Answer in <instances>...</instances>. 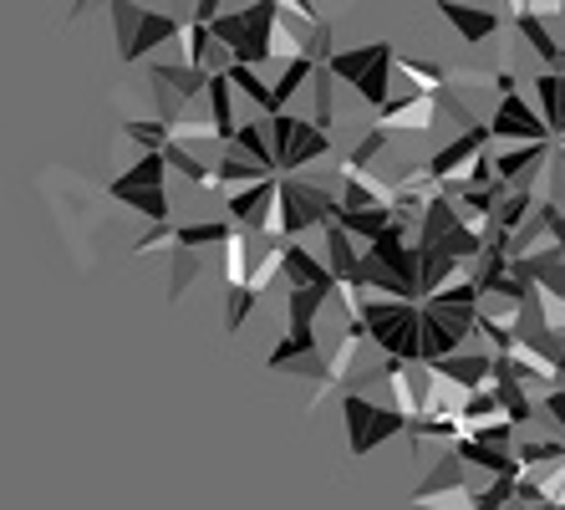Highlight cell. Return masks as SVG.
<instances>
[{
    "mask_svg": "<svg viewBox=\"0 0 565 510\" xmlns=\"http://www.w3.org/2000/svg\"><path fill=\"white\" fill-rule=\"evenodd\" d=\"M494 352H459V358H448V363H423L428 373L438 378V383H454V389L469 399V393H484L494 389Z\"/></svg>",
    "mask_w": 565,
    "mask_h": 510,
    "instance_id": "52a82bcc",
    "label": "cell"
},
{
    "mask_svg": "<svg viewBox=\"0 0 565 510\" xmlns=\"http://www.w3.org/2000/svg\"><path fill=\"white\" fill-rule=\"evenodd\" d=\"M510 21H514V31H520V36H525L530 46H535V56L545 62V72H561V52H565V46L551 36L545 15L530 11V0H514V6H510Z\"/></svg>",
    "mask_w": 565,
    "mask_h": 510,
    "instance_id": "5bb4252c",
    "label": "cell"
},
{
    "mask_svg": "<svg viewBox=\"0 0 565 510\" xmlns=\"http://www.w3.org/2000/svg\"><path fill=\"white\" fill-rule=\"evenodd\" d=\"M138 21H143V6H128V0H118V6H113V26H118V52L132 41Z\"/></svg>",
    "mask_w": 565,
    "mask_h": 510,
    "instance_id": "8d00e7d4",
    "label": "cell"
},
{
    "mask_svg": "<svg viewBox=\"0 0 565 510\" xmlns=\"http://www.w3.org/2000/svg\"><path fill=\"white\" fill-rule=\"evenodd\" d=\"M224 301H230V307H224V332L235 337L239 327L250 322V311H255V301H260V291H255V286H239V291H230Z\"/></svg>",
    "mask_w": 565,
    "mask_h": 510,
    "instance_id": "e575fe53",
    "label": "cell"
},
{
    "mask_svg": "<svg viewBox=\"0 0 565 510\" xmlns=\"http://www.w3.org/2000/svg\"><path fill=\"white\" fill-rule=\"evenodd\" d=\"M337 225H342L352 241L377 245L382 235L397 225V220H393V210H342V215H337Z\"/></svg>",
    "mask_w": 565,
    "mask_h": 510,
    "instance_id": "d4e9b609",
    "label": "cell"
},
{
    "mask_svg": "<svg viewBox=\"0 0 565 510\" xmlns=\"http://www.w3.org/2000/svg\"><path fill=\"white\" fill-rule=\"evenodd\" d=\"M489 123H479V128H463L459 138H454V144H444L434 153V159H428V174L438 179V184H454V179H463L473 169V159H479V153H489Z\"/></svg>",
    "mask_w": 565,
    "mask_h": 510,
    "instance_id": "8992f818",
    "label": "cell"
},
{
    "mask_svg": "<svg viewBox=\"0 0 565 510\" xmlns=\"http://www.w3.org/2000/svg\"><path fill=\"white\" fill-rule=\"evenodd\" d=\"M545 159H551V144H520V148H500L494 153V169L510 189H530L545 174Z\"/></svg>",
    "mask_w": 565,
    "mask_h": 510,
    "instance_id": "30bf717a",
    "label": "cell"
},
{
    "mask_svg": "<svg viewBox=\"0 0 565 510\" xmlns=\"http://www.w3.org/2000/svg\"><path fill=\"white\" fill-rule=\"evenodd\" d=\"M382 148H387V134H382V128H367V138H362L347 159H352L356 169H372V159H382Z\"/></svg>",
    "mask_w": 565,
    "mask_h": 510,
    "instance_id": "74e56055",
    "label": "cell"
},
{
    "mask_svg": "<svg viewBox=\"0 0 565 510\" xmlns=\"http://www.w3.org/2000/svg\"><path fill=\"white\" fill-rule=\"evenodd\" d=\"M504 408H500V393L484 389V393H469V399H459V424H463V439H469L473 429H484V424H500Z\"/></svg>",
    "mask_w": 565,
    "mask_h": 510,
    "instance_id": "83f0119b",
    "label": "cell"
},
{
    "mask_svg": "<svg viewBox=\"0 0 565 510\" xmlns=\"http://www.w3.org/2000/svg\"><path fill=\"white\" fill-rule=\"evenodd\" d=\"M397 72L413 82V93H423V97H448L454 93V72L448 67H438V62H418V56H397Z\"/></svg>",
    "mask_w": 565,
    "mask_h": 510,
    "instance_id": "44dd1931",
    "label": "cell"
},
{
    "mask_svg": "<svg viewBox=\"0 0 565 510\" xmlns=\"http://www.w3.org/2000/svg\"><path fill=\"white\" fill-rule=\"evenodd\" d=\"M540 220H545V230H551V245L565 255V215H561V204L545 200V204H540Z\"/></svg>",
    "mask_w": 565,
    "mask_h": 510,
    "instance_id": "ab89813d",
    "label": "cell"
},
{
    "mask_svg": "<svg viewBox=\"0 0 565 510\" xmlns=\"http://www.w3.org/2000/svg\"><path fill=\"white\" fill-rule=\"evenodd\" d=\"M342 291V286H337ZM337 291H286V322L290 332H316V317Z\"/></svg>",
    "mask_w": 565,
    "mask_h": 510,
    "instance_id": "4316f807",
    "label": "cell"
},
{
    "mask_svg": "<svg viewBox=\"0 0 565 510\" xmlns=\"http://www.w3.org/2000/svg\"><path fill=\"white\" fill-rule=\"evenodd\" d=\"M459 490H469V465H463V459L454 455V444H448L444 455H438V465L428 470V480L413 485V506H428V500H438V496H459Z\"/></svg>",
    "mask_w": 565,
    "mask_h": 510,
    "instance_id": "8fae6325",
    "label": "cell"
},
{
    "mask_svg": "<svg viewBox=\"0 0 565 510\" xmlns=\"http://www.w3.org/2000/svg\"><path fill=\"white\" fill-rule=\"evenodd\" d=\"M387 56H397V46L393 41H367V46H352V52H337L327 62L331 67V77L337 82H352V87H362V82L372 77V72L387 62Z\"/></svg>",
    "mask_w": 565,
    "mask_h": 510,
    "instance_id": "7c38bea8",
    "label": "cell"
},
{
    "mask_svg": "<svg viewBox=\"0 0 565 510\" xmlns=\"http://www.w3.org/2000/svg\"><path fill=\"white\" fill-rule=\"evenodd\" d=\"M438 11H444V21L459 31L469 46H479V41H489V36H500V26H504L500 11H489V6H463V0H444Z\"/></svg>",
    "mask_w": 565,
    "mask_h": 510,
    "instance_id": "4fadbf2b",
    "label": "cell"
},
{
    "mask_svg": "<svg viewBox=\"0 0 565 510\" xmlns=\"http://www.w3.org/2000/svg\"><path fill=\"white\" fill-rule=\"evenodd\" d=\"M265 123H270V118L239 123L235 153H239V159H250V163H260V169H270V174H280V153H276V144H270V134H265Z\"/></svg>",
    "mask_w": 565,
    "mask_h": 510,
    "instance_id": "7402d4cb",
    "label": "cell"
},
{
    "mask_svg": "<svg viewBox=\"0 0 565 510\" xmlns=\"http://www.w3.org/2000/svg\"><path fill=\"white\" fill-rule=\"evenodd\" d=\"M327 153H331V134H321L316 123H301L296 144L280 153V179H290L296 169H306V163H316V159H327Z\"/></svg>",
    "mask_w": 565,
    "mask_h": 510,
    "instance_id": "ffe728a7",
    "label": "cell"
},
{
    "mask_svg": "<svg viewBox=\"0 0 565 510\" xmlns=\"http://www.w3.org/2000/svg\"><path fill=\"white\" fill-rule=\"evenodd\" d=\"M107 194L118 204H128L132 215H143V220H153V225H169V194L163 189H138V184H128V179H113L107 184Z\"/></svg>",
    "mask_w": 565,
    "mask_h": 510,
    "instance_id": "ac0fdd59",
    "label": "cell"
},
{
    "mask_svg": "<svg viewBox=\"0 0 565 510\" xmlns=\"http://www.w3.org/2000/svg\"><path fill=\"white\" fill-rule=\"evenodd\" d=\"M306 82H316V62L311 56H301V62H290L286 72H280V82H276V103H280V113H286V103L296 93H301Z\"/></svg>",
    "mask_w": 565,
    "mask_h": 510,
    "instance_id": "836d02e7",
    "label": "cell"
},
{
    "mask_svg": "<svg viewBox=\"0 0 565 510\" xmlns=\"http://www.w3.org/2000/svg\"><path fill=\"white\" fill-rule=\"evenodd\" d=\"M540 215V204H535V194L530 189H510V200L500 204V215H494V235H520V230L530 225V220Z\"/></svg>",
    "mask_w": 565,
    "mask_h": 510,
    "instance_id": "484cf974",
    "label": "cell"
},
{
    "mask_svg": "<svg viewBox=\"0 0 565 510\" xmlns=\"http://www.w3.org/2000/svg\"><path fill=\"white\" fill-rule=\"evenodd\" d=\"M280 26V0H255V6H239V11H224L214 21V41L235 56V67H260L270 62V36Z\"/></svg>",
    "mask_w": 565,
    "mask_h": 510,
    "instance_id": "6da1fadb",
    "label": "cell"
},
{
    "mask_svg": "<svg viewBox=\"0 0 565 510\" xmlns=\"http://www.w3.org/2000/svg\"><path fill=\"white\" fill-rule=\"evenodd\" d=\"M463 230V210L454 200H448L444 189H438L434 200H428V210H423V225H418V245L423 251H434V245H444L448 235H459Z\"/></svg>",
    "mask_w": 565,
    "mask_h": 510,
    "instance_id": "2e32d148",
    "label": "cell"
},
{
    "mask_svg": "<svg viewBox=\"0 0 565 510\" xmlns=\"http://www.w3.org/2000/svg\"><path fill=\"white\" fill-rule=\"evenodd\" d=\"M163 174H169V159H163V153H143L122 179L138 189H163Z\"/></svg>",
    "mask_w": 565,
    "mask_h": 510,
    "instance_id": "d590c367",
    "label": "cell"
},
{
    "mask_svg": "<svg viewBox=\"0 0 565 510\" xmlns=\"http://www.w3.org/2000/svg\"><path fill=\"white\" fill-rule=\"evenodd\" d=\"M342 418H347V455L352 459H367L377 444L397 439V434L408 439V429H413L393 403H377L367 393H342Z\"/></svg>",
    "mask_w": 565,
    "mask_h": 510,
    "instance_id": "3957f363",
    "label": "cell"
},
{
    "mask_svg": "<svg viewBox=\"0 0 565 510\" xmlns=\"http://www.w3.org/2000/svg\"><path fill=\"white\" fill-rule=\"evenodd\" d=\"M469 439H479V444H494V449H510V439H514V424H510V418H500V424H484V429H473Z\"/></svg>",
    "mask_w": 565,
    "mask_h": 510,
    "instance_id": "60d3db41",
    "label": "cell"
},
{
    "mask_svg": "<svg viewBox=\"0 0 565 510\" xmlns=\"http://www.w3.org/2000/svg\"><path fill=\"white\" fill-rule=\"evenodd\" d=\"M235 220H189V225H179V245L173 251H210V245H230V235H235Z\"/></svg>",
    "mask_w": 565,
    "mask_h": 510,
    "instance_id": "cb8c5ba5",
    "label": "cell"
},
{
    "mask_svg": "<svg viewBox=\"0 0 565 510\" xmlns=\"http://www.w3.org/2000/svg\"><path fill=\"white\" fill-rule=\"evenodd\" d=\"M230 82H235V93H245L265 118H280V103H276V87H265L260 72L255 67H230Z\"/></svg>",
    "mask_w": 565,
    "mask_h": 510,
    "instance_id": "f546056e",
    "label": "cell"
},
{
    "mask_svg": "<svg viewBox=\"0 0 565 510\" xmlns=\"http://www.w3.org/2000/svg\"><path fill=\"white\" fill-rule=\"evenodd\" d=\"M434 123H438V103L423 93H403L382 113H372V128H382V134H428Z\"/></svg>",
    "mask_w": 565,
    "mask_h": 510,
    "instance_id": "ba28073f",
    "label": "cell"
},
{
    "mask_svg": "<svg viewBox=\"0 0 565 510\" xmlns=\"http://www.w3.org/2000/svg\"><path fill=\"white\" fill-rule=\"evenodd\" d=\"M489 134L500 138L504 148H520V144H555L551 123L540 118L535 108H530L525 97H500V108H494V118H489Z\"/></svg>",
    "mask_w": 565,
    "mask_h": 510,
    "instance_id": "5b68a950",
    "label": "cell"
},
{
    "mask_svg": "<svg viewBox=\"0 0 565 510\" xmlns=\"http://www.w3.org/2000/svg\"><path fill=\"white\" fill-rule=\"evenodd\" d=\"M342 200H331L327 189L301 184V179H280V204H276V235H286L290 245L306 241L311 230L337 225Z\"/></svg>",
    "mask_w": 565,
    "mask_h": 510,
    "instance_id": "277c9868",
    "label": "cell"
},
{
    "mask_svg": "<svg viewBox=\"0 0 565 510\" xmlns=\"http://www.w3.org/2000/svg\"><path fill=\"white\" fill-rule=\"evenodd\" d=\"M306 118H290V113H280V118H270V144H276V153H286L290 144H296V134H301Z\"/></svg>",
    "mask_w": 565,
    "mask_h": 510,
    "instance_id": "f35d334b",
    "label": "cell"
},
{
    "mask_svg": "<svg viewBox=\"0 0 565 510\" xmlns=\"http://www.w3.org/2000/svg\"><path fill=\"white\" fill-rule=\"evenodd\" d=\"M265 179H280V174H270V169H260V163L239 159V153L224 148V159H220V184L224 189H250V184H265Z\"/></svg>",
    "mask_w": 565,
    "mask_h": 510,
    "instance_id": "4dcf8cb0",
    "label": "cell"
},
{
    "mask_svg": "<svg viewBox=\"0 0 565 510\" xmlns=\"http://www.w3.org/2000/svg\"><path fill=\"white\" fill-rule=\"evenodd\" d=\"M122 134L143 148V153H163L173 144V128L163 118H122Z\"/></svg>",
    "mask_w": 565,
    "mask_h": 510,
    "instance_id": "1f68e13d",
    "label": "cell"
},
{
    "mask_svg": "<svg viewBox=\"0 0 565 510\" xmlns=\"http://www.w3.org/2000/svg\"><path fill=\"white\" fill-rule=\"evenodd\" d=\"M342 179H347L342 210H393V204H397V184L367 174V169H356L352 159H342Z\"/></svg>",
    "mask_w": 565,
    "mask_h": 510,
    "instance_id": "9c48e42d",
    "label": "cell"
},
{
    "mask_svg": "<svg viewBox=\"0 0 565 510\" xmlns=\"http://www.w3.org/2000/svg\"><path fill=\"white\" fill-rule=\"evenodd\" d=\"M173 36H184V21H173V15H163V11H143L132 41L122 46V62H143L153 46H163V41H173Z\"/></svg>",
    "mask_w": 565,
    "mask_h": 510,
    "instance_id": "e0dca14e",
    "label": "cell"
},
{
    "mask_svg": "<svg viewBox=\"0 0 565 510\" xmlns=\"http://www.w3.org/2000/svg\"><path fill=\"white\" fill-rule=\"evenodd\" d=\"M362 322L367 337L397 363H423V307L418 301H387V296H367L362 301Z\"/></svg>",
    "mask_w": 565,
    "mask_h": 510,
    "instance_id": "7a4b0ae2",
    "label": "cell"
},
{
    "mask_svg": "<svg viewBox=\"0 0 565 510\" xmlns=\"http://www.w3.org/2000/svg\"><path fill=\"white\" fill-rule=\"evenodd\" d=\"M148 82H153V87H169V93L184 97V103L210 93V77H204L194 62H148Z\"/></svg>",
    "mask_w": 565,
    "mask_h": 510,
    "instance_id": "9a60e30c",
    "label": "cell"
},
{
    "mask_svg": "<svg viewBox=\"0 0 565 510\" xmlns=\"http://www.w3.org/2000/svg\"><path fill=\"white\" fill-rule=\"evenodd\" d=\"M199 270H204V255L199 251H173L169 255V301H179V296L194 286Z\"/></svg>",
    "mask_w": 565,
    "mask_h": 510,
    "instance_id": "d6a6232c",
    "label": "cell"
},
{
    "mask_svg": "<svg viewBox=\"0 0 565 510\" xmlns=\"http://www.w3.org/2000/svg\"><path fill=\"white\" fill-rule=\"evenodd\" d=\"M163 159H169V169H173V174H184L189 184H199V189H224V184H220V169H210V163H199L194 153H189V148L179 144V138H173V144L163 148Z\"/></svg>",
    "mask_w": 565,
    "mask_h": 510,
    "instance_id": "f1b7e54d",
    "label": "cell"
},
{
    "mask_svg": "<svg viewBox=\"0 0 565 510\" xmlns=\"http://www.w3.org/2000/svg\"><path fill=\"white\" fill-rule=\"evenodd\" d=\"M210 118L214 128H220V144H235L239 138V123H235V82H230V72L224 77H210Z\"/></svg>",
    "mask_w": 565,
    "mask_h": 510,
    "instance_id": "603a6c76",
    "label": "cell"
},
{
    "mask_svg": "<svg viewBox=\"0 0 565 510\" xmlns=\"http://www.w3.org/2000/svg\"><path fill=\"white\" fill-rule=\"evenodd\" d=\"M530 87H535V113L551 123L555 144H561V134H565V72H535Z\"/></svg>",
    "mask_w": 565,
    "mask_h": 510,
    "instance_id": "d6986e66",
    "label": "cell"
}]
</instances>
